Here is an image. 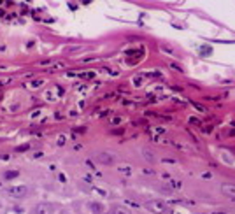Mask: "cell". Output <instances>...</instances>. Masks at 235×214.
<instances>
[{
  "mask_svg": "<svg viewBox=\"0 0 235 214\" xmlns=\"http://www.w3.org/2000/svg\"><path fill=\"white\" fill-rule=\"evenodd\" d=\"M5 193L9 196H13V198H23V196L28 195V188L25 186V184H19V186H11L5 190Z\"/></svg>",
  "mask_w": 235,
  "mask_h": 214,
  "instance_id": "obj_1",
  "label": "cell"
},
{
  "mask_svg": "<svg viewBox=\"0 0 235 214\" xmlns=\"http://www.w3.org/2000/svg\"><path fill=\"white\" fill-rule=\"evenodd\" d=\"M42 84H44V81L37 79V81H32V83H30V88H39V86H42Z\"/></svg>",
  "mask_w": 235,
  "mask_h": 214,
  "instance_id": "obj_11",
  "label": "cell"
},
{
  "mask_svg": "<svg viewBox=\"0 0 235 214\" xmlns=\"http://www.w3.org/2000/svg\"><path fill=\"white\" fill-rule=\"evenodd\" d=\"M142 156H144V158H146L147 161H156L155 153L151 151V149H147V147H144V149H142Z\"/></svg>",
  "mask_w": 235,
  "mask_h": 214,
  "instance_id": "obj_7",
  "label": "cell"
},
{
  "mask_svg": "<svg viewBox=\"0 0 235 214\" xmlns=\"http://www.w3.org/2000/svg\"><path fill=\"white\" fill-rule=\"evenodd\" d=\"M63 144H65V137L62 135V137L58 139V146H63Z\"/></svg>",
  "mask_w": 235,
  "mask_h": 214,
  "instance_id": "obj_12",
  "label": "cell"
},
{
  "mask_svg": "<svg viewBox=\"0 0 235 214\" xmlns=\"http://www.w3.org/2000/svg\"><path fill=\"white\" fill-rule=\"evenodd\" d=\"M118 170H120L121 174H125V176H130V174H132V167H126V165L118 167Z\"/></svg>",
  "mask_w": 235,
  "mask_h": 214,
  "instance_id": "obj_9",
  "label": "cell"
},
{
  "mask_svg": "<svg viewBox=\"0 0 235 214\" xmlns=\"http://www.w3.org/2000/svg\"><path fill=\"white\" fill-rule=\"evenodd\" d=\"M95 160H97L98 163H102V165H114V161H116V156L112 155V153L102 151V153H98V155L95 156Z\"/></svg>",
  "mask_w": 235,
  "mask_h": 214,
  "instance_id": "obj_3",
  "label": "cell"
},
{
  "mask_svg": "<svg viewBox=\"0 0 235 214\" xmlns=\"http://www.w3.org/2000/svg\"><path fill=\"white\" fill-rule=\"evenodd\" d=\"M27 149H28V146H19L18 147V151H27Z\"/></svg>",
  "mask_w": 235,
  "mask_h": 214,
  "instance_id": "obj_15",
  "label": "cell"
},
{
  "mask_svg": "<svg viewBox=\"0 0 235 214\" xmlns=\"http://www.w3.org/2000/svg\"><path fill=\"white\" fill-rule=\"evenodd\" d=\"M170 67H172V69H176V70H179V72H182V69L179 67V65H176V63H170Z\"/></svg>",
  "mask_w": 235,
  "mask_h": 214,
  "instance_id": "obj_13",
  "label": "cell"
},
{
  "mask_svg": "<svg viewBox=\"0 0 235 214\" xmlns=\"http://www.w3.org/2000/svg\"><path fill=\"white\" fill-rule=\"evenodd\" d=\"M217 214H225V212H217Z\"/></svg>",
  "mask_w": 235,
  "mask_h": 214,
  "instance_id": "obj_17",
  "label": "cell"
},
{
  "mask_svg": "<svg viewBox=\"0 0 235 214\" xmlns=\"http://www.w3.org/2000/svg\"><path fill=\"white\" fill-rule=\"evenodd\" d=\"M53 212H54L53 205L48 204V202H40L33 207V214H53Z\"/></svg>",
  "mask_w": 235,
  "mask_h": 214,
  "instance_id": "obj_4",
  "label": "cell"
},
{
  "mask_svg": "<svg viewBox=\"0 0 235 214\" xmlns=\"http://www.w3.org/2000/svg\"><path fill=\"white\" fill-rule=\"evenodd\" d=\"M18 176H19L18 170H7V172L4 174V177L5 179H14V177H18Z\"/></svg>",
  "mask_w": 235,
  "mask_h": 214,
  "instance_id": "obj_8",
  "label": "cell"
},
{
  "mask_svg": "<svg viewBox=\"0 0 235 214\" xmlns=\"http://www.w3.org/2000/svg\"><path fill=\"white\" fill-rule=\"evenodd\" d=\"M146 207L149 211H153V212H156V214H165V212H169V207L163 204V202H160V200H149L146 204Z\"/></svg>",
  "mask_w": 235,
  "mask_h": 214,
  "instance_id": "obj_2",
  "label": "cell"
},
{
  "mask_svg": "<svg viewBox=\"0 0 235 214\" xmlns=\"http://www.w3.org/2000/svg\"><path fill=\"white\" fill-rule=\"evenodd\" d=\"M112 214H130L126 209H123V207H114L112 209Z\"/></svg>",
  "mask_w": 235,
  "mask_h": 214,
  "instance_id": "obj_10",
  "label": "cell"
},
{
  "mask_svg": "<svg viewBox=\"0 0 235 214\" xmlns=\"http://www.w3.org/2000/svg\"><path fill=\"white\" fill-rule=\"evenodd\" d=\"M111 121H112V123H120V121H121V118H112Z\"/></svg>",
  "mask_w": 235,
  "mask_h": 214,
  "instance_id": "obj_16",
  "label": "cell"
},
{
  "mask_svg": "<svg viewBox=\"0 0 235 214\" xmlns=\"http://www.w3.org/2000/svg\"><path fill=\"white\" fill-rule=\"evenodd\" d=\"M89 211L91 212H95V214H102L104 212V207H102V204H98V202H89Z\"/></svg>",
  "mask_w": 235,
  "mask_h": 214,
  "instance_id": "obj_6",
  "label": "cell"
},
{
  "mask_svg": "<svg viewBox=\"0 0 235 214\" xmlns=\"http://www.w3.org/2000/svg\"><path fill=\"white\" fill-rule=\"evenodd\" d=\"M133 83H135V86H140L142 79H140V77H135V79H133Z\"/></svg>",
  "mask_w": 235,
  "mask_h": 214,
  "instance_id": "obj_14",
  "label": "cell"
},
{
  "mask_svg": "<svg viewBox=\"0 0 235 214\" xmlns=\"http://www.w3.org/2000/svg\"><path fill=\"white\" fill-rule=\"evenodd\" d=\"M221 193L225 196H228V198H232V200H235V184H232V183L221 184Z\"/></svg>",
  "mask_w": 235,
  "mask_h": 214,
  "instance_id": "obj_5",
  "label": "cell"
},
{
  "mask_svg": "<svg viewBox=\"0 0 235 214\" xmlns=\"http://www.w3.org/2000/svg\"><path fill=\"white\" fill-rule=\"evenodd\" d=\"M2 84H4V83H0V86H2Z\"/></svg>",
  "mask_w": 235,
  "mask_h": 214,
  "instance_id": "obj_18",
  "label": "cell"
}]
</instances>
